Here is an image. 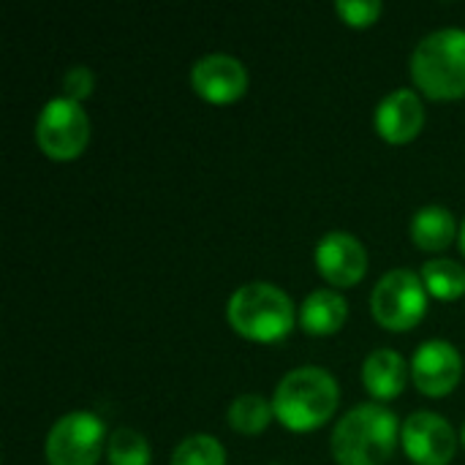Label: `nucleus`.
I'll return each mask as SVG.
<instances>
[{"mask_svg": "<svg viewBox=\"0 0 465 465\" xmlns=\"http://www.w3.org/2000/svg\"><path fill=\"white\" fill-rule=\"evenodd\" d=\"M341 403V390L332 373L316 365L294 368L286 373L272 395L275 420L292 433L319 430L332 420Z\"/></svg>", "mask_w": 465, "mask_h": 465, "instance_id": "obj_1", "label": "nucleus"}, {"mask_svg": "<svg viewBox=\"0 0 465 465\" xmlns=\"http://www.w3.org/2000/svg\"><path fill=\"white\" fill-rule=\"evenodd\" d=\"M398 439V417L381 403H362L341 417L330 447L338 465H387Z\"/></svg>", "mask_w": 465, "mask_h": 465, "instance_id": "obj_2", "label": "nucleus"}, {"mask_svg": "<svg viewBox=\"0 0 465 465\" xmlns=\"http://www.w3.org/2000/svg\"><path fill=\"white\" fill-rule=\"evenodd\" d=\"M226 319L232 330L245 341L278 343L294 330V322L300 316L283 289L264 281H253L232 294L226 305Z\"/></svg>", "mask_w": 465, "mask_h": 465, "instance_id": "obj_3", "label": "nucleus"}, {"mask_svg": "<svg viewBox=\"0 0 465 465\" xmlns=\"http://www.w3.org/2000/svg\"><path fill=\"white\" fill-rule=\"evenodd\" d=\"M411 79L433 101L465 95V30L444 27L425 35L411 54Z\"/></svg>", "mask_w": 465, "mask_h": 465, "instance_id": "obj_4", "label": "nucleus"}, {"mask_svg": "<svg viewBox=\"0 0 465 465\" xmlns=\"http://www.w3.org/2000/svg\"><path fill=\"white\" fill-rule=\"evenodd\" d=\"M371 313L379 327L390 332L414 330L428 313V289L411 270L387 272L371 294Z\"/></svg>", "mask_w": 465, "mask_h": 465, "instance_id": "obj_5", "label": "nucleus"}, {"mask_svg": "<svg viewBox=\"0 0 465 465\" xmlns=\"http://www.w3.org/2000/svg\"><path fill=\"white\" fill-rule=\"evenodd\" d=\"M35 142L52 161H76L90 142V117L82 104L63 95L44 104L35 120Z\"/></svg>", "mask_w": 465, "mask_h": 465, "instance_id": "obj_6", "label": "nucleus"}, {"mask_svg": "<svg viewBox=\"0 0 465 465\" xmlns=\"http://www.w3.org/2000/svg\"><path fill=\"white\" fill-rule=\"evenodd\" d=\"M106 425L93 411H71L60 417L46 436L49 465H95L106 450Z\"/></svg>", "mask_w": 465, "mask_h": 465, "instance_id": "obj_7", "label": "nucleus"}, {"mask_svg": "<svg viewBox=\"0 0 465 465\" xmlns=\"http://www.w3.org/2000/svg\"><path fill=\"white\" fill-rule=\"evenodd\" d=\"M401 444L414 465H450L458 452L452 425L433 411L411 414L401 428Z\"/></svg>", "mask_w": 465, "mask_h": 465, "instance_id": "obj_8", "label": "nucleus"}, {"mask_svg": "<svg viewBox=\"0 0 465 465\" xmlns=\"http://www.w3.org/2000/svg\"><path fill=\"white\" fill-rule=\"evenodd\" d=\"M414 387L428 398H447L463 379V357L450 341H425L411 360Z\"/></svg>", "mask_w": 465, "mask_h": 465, "instance_id": "obj_9", "label": "nucleus"}, {"mask_svg": "<svg viewBox=\"0 0 465 465\" xmlns=\"http://www.w3.org/2000/svg\"><path fill=\"white\" fill-rule=\"evenodd\" d=\"M193 93L215 106L234 104L248 90V71L232 54H204L191 68Z\"/></svg>", "mask_w": 465, "mask_h": 465, "instance_id": "obj_10", "label": "nucleus"}, {"mask_svg": "<svg viewBox=\"0 0 465 465\" xmlns=\"http://www.w3.org/2000/svg\"><path fill=\"white\" fill-rule=\"evenodd\" d=\"M316 267L335 289H351L368 272V251L354 234L330 232L316 245Z\"/></svg>", "mask_w": 465, "mask_h": 465, "instance_id": "obj_11", "label": "nucleus"}, {"mask_svg": "<svg viewBox=\"0 0 465 465\" xmlns=\"http://www.w3.org/2000/svg\"><path fill=\"white\" fill-rule=\"evenodd\" d=\"M376 131L390 144H409L425 125V106L414 90H395L376 106Z\"/></svg>", "mask_w": 465, "mask_h": 465, "instance_id": "obj_12", "label": "nucleus"}, {"mask_svg": "<svg viewBox=\"0 0 465 465\" xmlns=\"http://www.w3.org/2000/svg\"><path fill=\"white\" fill-rule=\"evenodd\" d=\"M409 376L411 368L392 349H379L368 354L362 362V384L371 392V398H376L379 403H390L401 398L409 384Z\"/></svg>", "mask_w": 465, "mask_h": 465, "instance_id": "obj_13", "label": "nucleus"}, {"mask_svg": "<svg viewBox=\"0 0 465 465\" xmlns=\"http://www.w3.org/2000/svg\"><path fill=\"white\" fill-rule=\"evenodd\" d=\"M349 319V305L335 289H319L300 305V327L313 338H327L343 330Z\"/></svg>", "mask_w": 465, "mask_h": 465, "instance_id": "obj_14", "label": "nucleus"}, {"mask_svg": "<svg viewBox=\"0 0 465 465\" xmlns=\"http://www.w3.org/2000/svg\"><path fill=\"white\" fill-rule=\"evenodd\" d=\"M458 237H460L458 221L447 207L430 204V207H422L411 218V242L420 251H428V253L447 251Z\"/></svg>", "mask_w": 465, "mask_h": 465, "instance_id": "obj_15", "label": "nucleus"}, {"mask_svg": "<svg viewBox=\"0 0 465 465\" xmlns=\"http://www.w3.org/2000/svg\"><path fill=\"white\" fill-rule=\"evenodd\" d=\"M229 428L240 436H259L270 428V422L275 420V409L272 401H264L262 395H240L232 401L229 406Z\"/></svg>", "mask_w": 465, "mask_h": 465, "instance_id": "obj_16", "label": "nucleus"}, {"mask_svg": "<svg viewBox=\"0 0 465 465\" xmlns=\"http://www.w3.org/2000/svg\"><path fill=\"white\" fill-rule=\"evenodd\" d=\"M425 289L436 300H458L465 294V267L455 259H433L420 272Z\"/></svg>", "mask_w": 465, "mask_h": 465, "instance_id": "obj_17", "label": "nucleus"}, {"mask_svg": "<svg viewBox=\"0 0 465 465\" xmlns=\"http://www.w3.org/2000/svg\"><path fill=\"white\" fill-rule=\"evenodd\" d=\"M106 458L109 465H150V444L139 430L131 428H117L109 433L106 444Z\"/></svg>", "mask_w": 465, "mask_h": 465, "instance_id": "obj_18", "label": "nucleus"}, {"mask_svg": "<svg viewBox=\"0 0 465 465\" xmlns=\"http://www.w3.org/2000/svg\"><path fill=\"white\" fill-rule=\"evenodd\" d=\"M169 465H226V450L218 439L196 433L174 447Z\"/></svg>", "mask_w": 465, "mask_h": 465, "instance_id": "obj_19", "label": "nucleus"}, {"mask_svg": "<svg viewBox=\"0 0 465 465\" xmlns=\"http://www.w3.org/2000/svg\"><path fill=\"white\" fill-rule=\"evenodd\" d=\"M335 11L343 19V25L365 30L379 22L384 5L379 0H341V3H335Z\"/></svg>", "mask_w": 465, "mask_h": 465, "instance_id": "obj_20", "label": "nucleus"}, {"mask_svg": "<svg viewBox=\"0 0 465 465\" xmlns=\"http://www.w3.org/2000/svg\"><path fill=\"white\" fill-rule=\"evenodd\" d=\"M93 87H95V76L87 65H74L63 76V98H68V101L82 104L84 98L93 95Z\"/></svg>", "mask_w": 465, "mask_h": 465, "instance_id": "obj_21", "label": "nucleus"}, {"mask_svg": "<svg viewBox=\"0 0 465 465\" xmlns=\"http://www.w3.org/2000/svg\"><path fill=\"white\" fill-rule=\"evenodd\" d=\"M458 242H460V251H463V256H465V218H463V223H460V237H458Z\"/></svg>", "mask_w": 465, "mask_h": 465, "instance_id": "obj_22", "label": "nucleus"}, {"mask_svg": "<svg viewBox=\"0 0 465 465\" xmlns=\"http://www.w3.org/2000/svg\"><path fill=\"white\" fill-rule=\"evenodd\" d=\"M460 444H463V450H465V425H463V433H460Z\"/></svg>", "mask_w": 465, "mask_h": 465, "instance_id": "obj_23", "label": "nucleus"}, {"mask_svg": "<svg viewBox=\"0 0 465 465\" xmlns=\"http://www.w3.org/2000/svg\"><path fill=\"white\" fill-rule=\"evenodd\" d=\"M272 465H278V463H272Z\"/></svg>", "mask_w": 465, "mask_h": 465, "instance_id": "obj_24", "label": "nucleus"}]
</instances>
